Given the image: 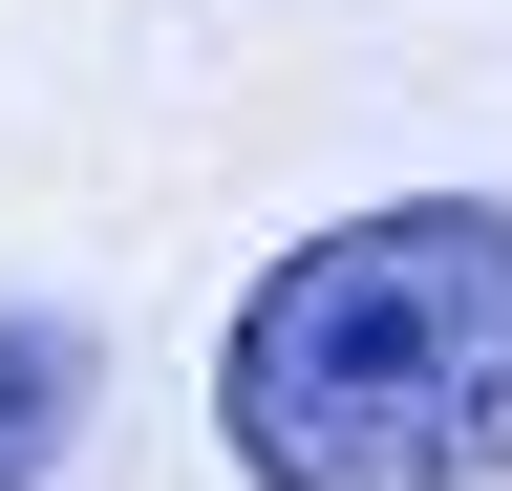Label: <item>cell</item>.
Here are the masks:
<instances>
[{"label":"cell","instance_id":"obj_1","mask_svg":"<svg viewBox=\"0 0 512 491\" xmlns=\"http://www.w3.org/2000/svg\"><path fill=\"white\" fill-rule=\"evenodd\" d=\"M235 491H512V193H363L214 321Z\"/></svg>","mask_w":512,"mask_h":491},{"label":"cell","instance_id":"obj_2","mask_svg":"<svg viewBox=\"0 0 512 491\" xmlns=\"http://www.w3.org/2000/svg\"><path fill=\"white\" fill-rule=\"evenodd\" d=\"M64 449H86V342H64V321H0V491H43Z\"/></svg>","mask_w":512,"mask_h":491}]
</instances>
